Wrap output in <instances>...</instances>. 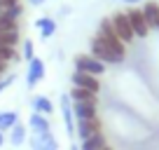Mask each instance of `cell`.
<instances>
[{"label": "cell", "mask_w": 159, "mask_h": 150, "mask_svg": "<svg viewBox=\"0 0 159 150\" xmlns=\"http://www.w3.org/2000/svg\"><path fill=\"white\" fill-rule=\"evenodd\" d=\"M89 49H91L89 54L94 56V59H98L101 63H105V66H108V63H122V61H124V56H126V54L115 52L112 47H108L101 38H96V35H94V40H91Z\"/></svg>", "instance_id": "cell-1"}, {"label": "cell", "mask_w": 159, "mask_h": 150, "mask_svg": "<svg viewBox=\"0 0 159 150\" xmlns=\"http://www.w3.org/2000/svg\"><path fill=\"white\" fill-rule=\"evenodd\" d=\"M96 38H101V40H103L108 47H112L115 52H119V54H126V45L117 38V33H115V28H112V24H110V19H103L101 28L96 30Z\"/></svg>", "instance_id": "cell-2"}, {"label": "cell", "mask_w": 159, "mask_h": 150, "mask_svg": "<svg viewBox=\"0 0 159 150\" xmlns=\"http://www.w3.org/2000/svg\"><path fill=\"white\" fill-rule=\"evenodd\" d=\"M110 24H112L117 38L124 42V45H129V42L136 38V35H134V28H131V21H129V16H126V12H115L112 19H110Z\"/></svg>", "instance_id": "cell-3"}, {"label": "cell", "mask_w": 159, "mask_h": 150, "mask_svg": "<svg viewBox=\"0 0 159 150\" xmlns=\"http://www.w3.org/2000/svg\"><path fill=\"white\" fill-rule=\"evenodd\" d=\"M75 70H82V73H89V75L98 77V75L105 73V63H101L91 54H77L75 56Z\"/></svg>", "instance_id": "cell-4"}, {"label": "cell", "mask_w": 159, "mask_h": 150, "mask_svg": "<svg viewBox=\"0 0 159 150\" xmlns=\"http://www.w3.org/2000/svg\"><path fill=\"white\" fill-rule=\"evenodd\" d=\"M70 82H73V87H80V89H89V91H98L101 89V82L96 75H89V73H82V70H75L73 75H70Z\"/></svg>", "instance_id": "cell-5"}, {"label": "cell", "mask_w": 159, "mask_h": 150, "mask_svg": "<svg viewBox=\"0 0 159 150\" xmlns=\"http://www.w3.org/2000/svg\"><path fill=\"white\" fill-rule=\"evenodd\" d=\"M42 77H45V61L33 56V59L28 61V73H26V85H28V89H33Z\"/></svg>", "instance_id": "cell-6"}, {"label": "cell", "mask_w": 159, "mask_h": 150, "mask_svg": "<svg viewBox=\"0 0 159 150\" xmlns=\"http://www.w3.org/2000/svg\"><path fill=\"white\" fill-rule=\"evenodd\" d=\"M126 16H129V21H131V28H134L136 38H145V35L150 33L148 19L143 16V12H140V10H129V12H126Z\"/></svg>", "instance_id": "cell-7"}, {"label": "cell", "mask_w": 159, "mask_h": 150, "mask_svg": "<svg viewBox=\"0 0 159 150\" xmlns=\"http://www.w3.org/2000/svg\"><path fill=\"white\" fill-rule=\"evenodd\" d=\"M30 150H59V143L52 134H33L30 136Z\"/></svg>", "instance_id": "cell-8"}, {"label": "cell", "mask_w": 159, "mask_h": 150, "mask_svg": "<svg viewBox=\"0 0 159 150\" xmlns=\"http://www.w3.org/2000/svg\"><path fill=\"white\" fill-rule=\"evenodd\" d=\"M61 113H63V122H66V131H68V136H73L75 134V113H73V108H70V96L68 94H63L61 96Z\"/></svg>", "instance_id": "cell-9"}, {"label": "cell", "mask_w": 159, "mask_h": 150, "mask_svg": "<svg viewBox=\"0 0 159 150\" xmlns=\"http://www.w3.org/2000/svg\"><path fill=\"white\" fill-rule=\"evenodd\" d=\"M28 127L33 129V134H52V124L47 120V115H40V113H30Z\"/></svg>", "instance_id": "cell-10"}, {"label": "cell", "mask_w": 159, "mask_h": 150, "mask_svg": "<svg viewBox=\"0 0 159 150\" xmlns=\"http://www.w3.org/2000/svg\"><path fill=\"white\" fill-rule=\"evenodd\" d=\"M73 113H75V120L77 122L96 120V103H75Z\"/></svg>", "instance_id": "cell-11"}, {"label": "cell", "mask_w": 159, "mask_h": 150, "mask_svg": "<svg viewBox=\"0 0 159 150\" xmlns=\"http://www.w3.org/2000/svg\"><path fill=\"white\" fill-rule=\"evenodd\" d=\"M98 131H101V122H98V120L77 122V127H75V134H77L82 141H84V138H89V136H94V134H98Z\"/></svg>", "instance_id": "cell-12"}, {"label": "cell", "mask_w": 159, "mask_h": 150, "mask_svg": "<svg viewBox=\"0 0 159 150\" xmlns=\"http://www.w3.org/2000/svg\"><path fill=\"white\" fill-rule=\"evenodd\" d=\"M140 12H143V16L148 19V26H150V28H157V24H159V2L148 0Z\"/></svg>", "instance_id": "cell-13"}, {"label": "cell", "mask_w": 159, "mask_h": 150, "mask_svg": "<svg viewBox=\"0 0 159 150\" xmlns=\"http://www.w3.org/2000/svg\"><path fill=\"white\" fill-rule=\"evenodd\" d=\"M30 108H33V113H40V115H49L52 110H54V105H52V101L47 99V96H33L30 99Z\"/></svg>", "instance_id": "cell-14"}, {"label": "cell", "mask_w": 159, "mask_h": 150, "mask_svg": "<svg viewBox=\"0 0 159 150\" xmlns=\"http://www.w3.org/2000/svg\"><path fill=\"white\" fill-rule=\"evenodd\" d=\"M35 26L40 28V35H42L45 40H49L52 35L56 33V21L52 19V16H40V19L35 21Z\"/></svg>", "instance_id": "cell-15"}, {"label": "cell", "mask_w": 159, "mask_h": 150, "mask_svg": "<svg viewBox=\"0 0 159 150\" xmlns=\"http://www.w3.org/2000/svg\"><path fill=\"white\" fill-rule=\"evenodd\" d=\"M103 148H108V143H105V136L101 134H94V136H89V138H84L82 141V145H80V150H103Z\"/></svg>", "instance_id": "cell-16"}, {"label": "cell", "mask_w": 159, "mask_h": 150, "mask_svg": "<svg viewBox=\"0 0 159 150\" xmlns=\"http://www.w3.org/2000/svg\"><path fill=\"white\" fill-rule=\"evenodd\" d=\"M70 99L75 101V103H96V94L89 89H80V87H75V89H70Z\"/></svg>", "instance_id": "cell-17"}, {"label": "cell", "mask_w": 159, "mask_h": 150, "mask_svg": "<svg viewBox=\"0 0 159 150\" xmlns=\"http://www.w3.org/2000/svg\"><path fill=\"white\" fill-rule=\"evenodd\" d=\"M19 122V113L16 110H2L0 113V131H7Z\"/></svg>", "instance_id": "cell-18"}, {"label": "cell", "mask_w": 159, "mask_h": 150, "mask_svg": "<svg viewBox=\"0 0 159 150\" xmlns=\"http://www.w3.org/2000/svg\"><path fill=\"white\" fill-rule=\"evenodd\" d=\"M10 141H12V145H21L26 141V127L21 124V122H16L10 129Z\"/></svg>", "instance_id": "cell-19"}, {"label": "cell", "mask_w": 159, "mask_h": 150, "mask_svg": "<svg viewBox=\"0 0 159 150\" xmlns=\"http://www.w3.org/2000/svg\"><path fill=\"white\" fill-rule=\"evenodd\" d=\"M0 33H19V24L14 19H7L0 14Z\"/></svg>", "instance_id": "cell-20"}, {"label": "cell", "mask_w": 159, "mask_h": 150, "mask_svg": "<svg viewBox=\"0 0 159 150\" xmlns=\"http://www.w3.org/2000/svg\"><path fill=\"white\" fill-rule=\"evenodd\" d=\"M21 14H24V7H21V2H16V5L7 7V10L2 12V16H7V19H14V21H19Z\"/></svg>", "instance_id": "cell-21"}, {"label": "cell", "mask_w": 159, "mask_h": 150, "mask_svg": "<svg viewBox=\"0 0 159 150\" xmlns=\"http://www.w3.org/2000/svg\"><path fill=\"white\" fill-rule=\"evenodd\" d=\"M33 56H35V54H33V42L26 40V42H24V59H26V61H30Z\"/></svg>", "instance_id": "cell-22"}, {"label": "cell", "mask_w": 159, "mask_h": 150, "mask_svg": "<svg viewBox=\"0 0 159 150\" xmlns=\"http://www.w3.org/2000/svg\"><path fill=\"white\" fill-rule=\"evenodd\" d=\"M19 0H0V14L7 10V7H12V5H16Z\"/></svg>", "instance_id": "cell-23"}, {"label": "cell", "mask_w": 159, "mask_h": 150, "mask_svg": "<svg viewBox=\"0 0 159 150\" xmlns=\"http://www.w3.org/2000/svg\"><path fill=\"white\" fill-rule=\"evenodd\" d=\"M12 82H14V77H12V75H10V77H5V80H0V94H2V91L12 85Z\"/></svg>", "instance_id": "cell-24"}, {"label": "cell", "mask_w": 159, "mask_h": 150, "mask_svg": "<svg viewBox=\"0 0 159 150\" xmlns=\"http://www.w3.org/2000/svg\"><path fill=\"white\" fill-rule=\"evenodd\" d=\"M7 66H10V63H7V61H2V59H0V75H5Z\"/></svg>", "instance_id": "cell-25"}, {"label": "cell", "mask_w": 159, "mask_h": 150, "mask_svg": "<svg viewBox=\"0 0 159 150\" xmlns=\"http://www.w3.org/2000/svg\"><path fill=\"white\" fill-rule=\"evenodd\" d=\"M33 7H40V5H45V0H28Z\"/></svg>", "instance_id": "cell-26"}, {"label": "cell", "mask_w": 159, "mask_h": 150, "mask_svg": "<svg viewBox=\"0 0 159 150\" xmlns=\"http://www.w3.org/2000/svg\"><path fill=\"white\" fill-rule=\"evenodd\" d=\"M5 143V134H2V131H0V145Z\"/></svg>", "instance_id": "cell-27"}, {"label": "cell", "mask_w": 159, "mask_h": 150, "mask_svg": "<svg viewBox=\"0 0 159 150\" xmlns=\"http://www.w3.org/2000/svg\"><path fill=\"white\" fill-rule=\"evenodd\" d=\"M124 2H131V5H134V2H140V0H124Z\"/></svg>", "instance_id": "cell-28"}, {"label": "cell", "mask_w": 159, "mask_h": 150, "mask_svg": "<svg viewBox=\"0 0 159 150\" xmlns=\"http://www.w3.org/2000/svg\"><path fill=\"white\" fill-rule=\"evenodd\" d=\"M103 150H112V148H110V145H108V148H103Z\"/></svg>", "instance_id": "cell-29"}, {"label": "cell", "mask_w": 159, "mask_h": 150, "mask_svg": "<svg viewBox=\"0 0 159 150\" xmlns=\"http://www.w3.org/2000/svg\"><path fill=\"white\" fill-rule=\"evenodd\" d=\"M70 150H80V148H70Z\"/></svg>", "instance_id": "cell-30"}, {"label": "cell", "mask_w": 159, "mask_h": 150, "mask_svg": "<svg viewBox=\"0 0 159 150\" xmlns=\"http://www.w3.org/2000/svg\"><path fill=\"white\" fill-rule=\"evenodd\" d=\"M157 30H159V24H157Z\"/></svg>", "instance_id": "cell-31"}]
</instances>
